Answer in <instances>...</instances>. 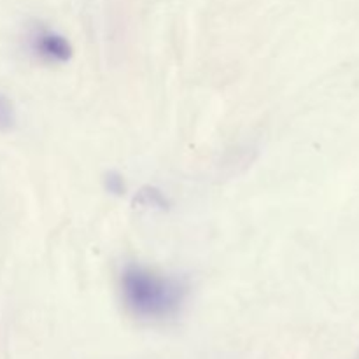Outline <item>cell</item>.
<instances>
[{
    "label": "cell",
    "instance_id": "1",
    "mask_svg": "<svg viewBox=\"0 0 359 359\" xmlns=\"http://www.w3.org/2000/svg\"><path fill=\"white\" fill-rule=\"evenodd\" d=\"M188 286L177 277L140 265H128L121 273V297L135 318L161 321L181 309Z\"/></svg>",
    "mask_w": 359,
    "mask_h": 359
},
{
    "label": "cell",
    "instance_id": "2",
    "mask_svg": "<svg viewBox=\"0 0 359 359\" xmlns=\"http://www.w3.org/2000/svg\"><path fill=\"white\" fill-rule=\"evenodd\" d=\"M30 49L37 58L48 63H63L72 56V46L58 32L49 30L46 27H37L32 30Z\"/></svg>",
    "mask_w": 359,
    "mask_h": 359
},
{
    "label": "cell",
    "instance_id": "3",
    "mask_svg": "<svg viewBox=\"0 0 359 359\" xmlns=\"http://www.w3.org/2000/svg\"><path fill=\"white\" fill-rule=\"evenodd\" d=\"M16 123V112H14L13 104L7 97L0 95V130L13 128Z\"/></svg>",
    "mask_w": 359,
    "mask_h": 359
}]
</instances>
